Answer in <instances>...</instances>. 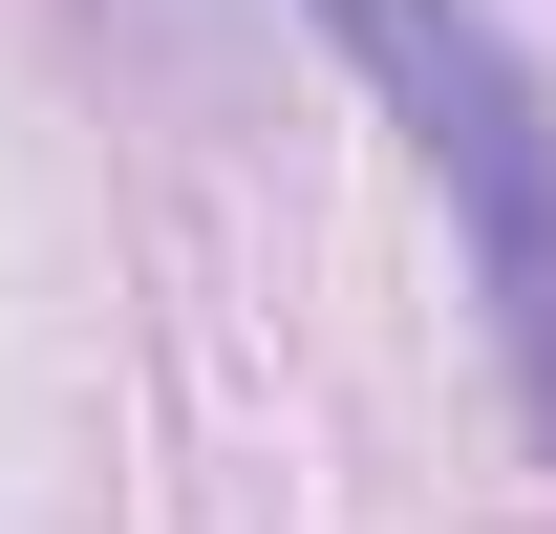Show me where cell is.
Masks as SVG:
<instances>
[{
  "label": "cell",
  "mask_w": 556,
  "mask_h": 534,
  "mask_svg": "<svg viewBox=\"0 0 556 534\" xmlns=\"http://www.w3.org/2000/svg\"><path fill=\"white\" fill-rule=\"evenodd\" d=\"M321 43L386 86V129L428 150V193L471 236V300L514 342V406H535L556 449V86L514 65V22L492 0H321Z\"/></svg>",
  "instance_id": "obj_1"
},
{
  "label": "cell",
  "mask_w": 556,
  "mask_h": 534,
  "mask_svg": "<svg viewBox=\"0 0 556 534\" xmlns=\"http://www.w3.org/2000/svg\"><path fill=\"white\" fill-rule=\"evenodd\" d=\"M86 22H108V43H150V65H172V86H193L214 43H236V0H86Z\"/></svg>",
  "instance_id": "obj_2"
}]
</instances>
